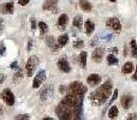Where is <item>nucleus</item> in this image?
<instances>
[{"label": "nucleus", "instance_id": "58836bf2", "mask_svg": "<svg viewBox=\"0 0 137 120\" xmlns=\"http://www.w3.org/2000/svg\"><path fill=\"white\" fill-rule=\"evenodd\" d=\"M4 79H5V76L3 75V73H0V84H1L3 82H4Z\"/></svg>", "mask_w": 137, "mask_h": 120}, {"label": "nucleus", "instance_id": "ddd939ff", "mask_svg": "<svg viewBox=\"0 0 137 120\" xmlns=\"http://www.w3.org/2000/svg\"><path fill=\"white\" fill-rule=\"evenodd\" d=\"M102 55H104V48L97 47L95 48V51L93 52V60L95 62H101V59H102Z\"/></svg>", "mask_w": 137, "mask_h": 120}, {"label": "nucleus", "instance_id": "473e14b6", "mask_svg": "<svg viewBox=\"0 0 137 120\" xmlns=\"http://www.w3.org/2000/svg\"><path fill=\"white\" fill-rule=\"evenodd\" d=\"M126 120H137V113H132V114H130Z\"/></svg>", "mask_w": 137, "mask_h": 120}, {"label": "nucleus", "instance_id": "7ed1b4c3", "mask_svg": "<svg viewBox=\"0 0 137 120\" xmlns=\"http://www.w3.org/2000/svg\"><path fill=\"white\" fill-rule=\"evenodd\" d=\"M67 94H77V95H83L87 93V87H84V84L81 82H74L67 87L66 90Z\"/></svg>", "mask_w": 137, "mask_h": 120}, {"label": "nucleus", "instance_id": "bb28decb", "mask_svg": "<svg viewBox=\"0 0 137 120\" xmlns=\"http://www.w3.org/2000/svg\"><path fill=\"white\" fill-rule=\"evenodd\" d=\"M83 46H84V41H83V40H77V41H75V42H74V47L77 48V49L82 48Z\"/></svg>", "mask_w": 137, "mask_h": 120}, {"label": "nucleus", "instance_id": "72a5a7b5", "mask_svg": "<svg viewBox=\"0 0 137 120\" xmlns=\"http://www.w3.org/2000/svg\"><path fill=\"white\" fill-rule=\"evenodd\" d=\"M29 1L30 0H18V4L21 5V6H25V5H28Z\"/></svg>", "mask_w": 137, "mask_h": 120}, {"label": "nucleus", "instance_id": "f03ea898", "mask_svg": "<svg viewBox=\"0 0 137 120\" xmlns=\"http://www.w3.org/2000/svg\"><path fill=\"white\" fill-rule=\"evenodd\" d=\"M111 91H112V82L108 79L90 95V101L94 102L95 105H101V103L106 102V100L109 97Z\"/></svg>", "mask_w": 137, "mask_h": 120}, {"label": "nucleus", "instance_id": "37998d69", "mask_svg": "<svg viewBox=\"0 0 137 120\" xmlns=\"http://www.w3.org/2000/svg\"><path fill=\"white\" fill-rule=\"evenodd\" d=\"M42 120H54V119H53V118H43Z\"/></svg>", "mask_w": 137, "mask_h": 120}, {"label": "nucleus", "instance_id": "b1692460", "mask_svg": "<svg viewBox=\"0 0 137 120\" xmlns=\"http://www.w3.org/2000/svg\"><path fill=\"white\" fill-rule=\"evenodd\" d=\"M107 62H108V65H117L119 62V60H118V58H115V55L109 54L107 57Z\"/></svg>", "mask_w": 137, "mask_h": 120}, {"label": "nucleus", "instance_id": "c85d7f7f", "mask_svg": "<svg viewBox=\"0 0 137 120\" xmlns=\"http://www.w3.org/2000/svg\"><path fill=\"white\" fill-rule=\"evenodd\" d=\"M117 97H118V90H114V91H113V95H112L111 101L108 102V106H111V103H113V102L117 100Z\"/></svg>", "mask_w": 137, "mask_h": 120}, {"label": "nucleus", "instance_id": "a18cd8bd", "mask_svg": "<svg viewBox=\"0 0 137 120\" xmlns=\"http://www.w3.org/2000/svg\"><path fill=\"white\" fill-rule=\"evenodd\" d=\"M109 1H112V3H115V1H117V0H109Z\"/></svg>", "mask_w": 137, "mask_h": 120}, {"label": "nucleus", "instance_id": "39448f33", "mask_svg": "<svg viewBox=\"0 0 137 120\" xmlns=\"http://www.w3.org/2000/svg\"><path fill=\"white\" fill-rule=\"evenodd\" d=\"M1 100L6 103L7 106H13L15 105V95L10 89H5L1 93Z\"/></svg>", "mask_w": 137, "mask_h": 120}, {"label": "nucleus", "instance_id": "423d86ee", "mask_svg": "<svg viewBox=\"0 0 137 120\" xmlns=\"http://www.w3.org/2000/svg\"><path fill=\"white\" fill-rule=\"evenodd\" d=\"M106 25L109 26L111 29H113L115 33H120V31H122V24H120V22H119V19L115 18V17L108 18L107 22H106Z\"/></svg>", "mask_w": 137, "mask_h": 120}, {"label": "nucleus", "instance_id": "f8f14e48", "mask_svg": "<svg viewBox=\"0 0 137 120\" xmlns=\"http://www.w3.org/2000/svg\"><path fill=\"white\" fill-rule=\"evenodd\" d=\"M46 42H47V46H48V47L51 48L52 51H54V52H58V51H59L60 46L58 44V42L54 40V37L48 36L47 39H46Z\"/></svg>", "mask_w": 137, "mask_h": 120}, {"label": "nucleus", "instance_id": "79ce46f5", "mask_svg": "<svg viewBox=\"0 0 137 120\" xmlns=\"http://www.w3.org/2000/svg\"><path fill=\"white\" fill-rule=\"evenodd\" d=\"M112 52H113V53H117V52H118L117 47H113V48H112Z\"/></svg>", "mask_w": 137, "mask_h": 120}, {"label": "nucleus", "instance_id": "1a4fd4ad", "mask_svg": "<svg viewBox=\"0 0 137 120\" xmlns=\"http://www.w3.org/2000/svg\"><path fill=\"white\" fill-rule=\"evenodd\" d=\"M58 67H59V70L61 72H65V73H69L71 71V66L66 58H60L58 60Z\"/></svg>", "mask_w": 137, "mask_h": 120}, {"label": "nucleus", "instance_id": "a19ab883", "mask_svg": "<svg viewBox=\"0 0 137 120\" xmlns=\"http://www.w3.org/2000/svg\"><path fill=\"white\" fill-rule=\"evenodd\" d=\"M70 120H82V119H81V116H75V118H72Z\"/></svg>", "mask_w": 137, "mask_h": 120}, {"label": "nucleus", "instance_id": "c756f323", "mask_svg": "<svg viewBox=\"0 0 137 120\" xmlns=\"http://www.w3.org/2000/svg\"><path fill=\"white\" fill-rule=\"evenodd\" d=\"M29 115H26V114H19V115L16 116V120H29Z\"/></svg>", "mask_w": 137, "mask_h": 120}, {"label": "nucleus", "instance_id": "412c9836", "mask_svg": "<svg viewBox=\"0 0 137 120\" xmlns=\"http://www.w3.org/2000/svg\"><path fill=\"white\" fill-rule=\"evenodd\" d=\"M117 115H118V108L115 106H112L111 108L108 109V116L111 119H114V118H117Z\"/></svg>", "mask_w": 137, "mask_h": 120}, {"label": "nucleus", "instance_id": "4c0bfd02", "mask_svg": "<svg viewBox=\"0 0 137 120\" xmlns=\"http://www.w3.org/2000/svg\"><path fill=\"white\" fill-rule=\"evenodd\" d=\"M132 79H133V80H137V65H136V71H135V73H133Z\"/></svg>", "mask_w": 137, "mask_h": 120}, {"label": "nucleus", "instance_id": "f3484780", "mask_svg": "<svg viewBox=\"0 0 137 120\" xmlns=\"http://www.w3.org/2000/svg\"><path fill=\"white\" fill-rule=\"evenodd\" d=\"M133 71V64L131 61H127L124 64V66H123L122 69V72L124 73V75H129V73H131Z\"/></svg>", "mask_w": 137, "mask_h": 120}, {"label": "nucleus", "instance_id": "dca6fc26", "mask_svg": "<svg viewBox=\"0 0 137 120\" xmlns=\"http://www.w3.org/2000/svg\"><path fill=\"white\" fill-rule=\"evenodd\" d=\"M79 6H81V8L85 12H90L92 11V8H93L92 4L89 3L88 0H81V1H79Z\"/></svg>", "mask_w": 137, "mask_h": 120}, {"label": "nucleus", "instance_id": "4be33fe9", "mask_svg": "<svg viewBox=\"0 0 137 120\" xmlns=\"http://www.w3.org/2000/svg\"><path fill=\"white\" fill-rule=\"evenodd\" d=\"M72 25L78 28V29H82V25H83V22H82V18L79 16H76L74 19V22H72Z\"/></svg>", "mask_w": 137, "mask_h": 120}, {"label": "nucleus", "instance_id": "e433bc0d", "mask_svg": "<svg viewBox=\"0 0 137 120\" xmlns=\"http://www.w3.org/2000/svg\"><path fill=\"white\" fill-rule=\"evenodd\" d=\"M31 46H33V41L29 40V42H28V51H31Z\"/></svg>", "mask_w": 137, "mask_h": 120}, {"label": "nucleus", "instance_id": "7c9ffc66", "mask_svg": "<svg viewBox=\"0 0 137 120\" xmlns=\"http://www.w3.org/2000/svg\"><path fill=\"white\" fill-rule=\"evenodd\" d=\"M30 24H31V30H35L36 29V21H35V18H30Z\"/></svg>", "mask_w": 137, "mask_h": 120}, {"label": "nucleus", "instance_id": "0eeeda50", "mask_svg": "<svg viewBox=\"0 0 137 120\" xmlns=\"http://www.w3.org/2000/svg\"><path fill=\"white\" fill-rule=\"evenodd\" d=\"M46 79V72H44V70H41L37 72V75L34 77V82H33V88L37 89V88L40 87L41 84L44 82Z\"/></svg>", "mask_w": 137, "mask_h": 120}, {"label": "nucleus", "instance_id": "6e6552de", "mask_svg": "<svg viewBox=\"0 0 137 120\" xmlns=\"http://www.w3.org/2000/svg\"><path fill=\"white\" fill-rule=\"evenodd\" d=\"M57 5H58V0H46L43 3V5H42V10H44V11L58 12Z\"/></svg>", "mask_w": 137, "mask_h": 120}, {"label": "nucleus", "instance_id": "cd10ccee", "mask_svg": "<svg viewBox=\"0 0 137 120\" xmlns=\"http://www.w3.org/2000/svg\"><path fill=\"white\" fill-rule=\"evenodd\" d=\"M22 76H23V70H22V69H19V70H18V72H17L15 76H13V80H15V82H17V80H19L21 78H22Z\"/></svg>", "mask_w": 137, "mask_h": 120}, {"label": "nucleus", "instance_id": "4468645a", "mask_svg": "<svg viewBox=\"0 0 137 120\" xmlns=\"http://www.w3.org/2000/svg\"><path fill=\"white\" fill-rule=\"evenodd\" d=\"M0 12L8 13V15L13 13V3H7V4L1 5V6H0Z\"/></svg>", "mask_w": 137, "mask_h": 120}, {"label": "nucleus", "instance_id": "20e7f679", "mask_svg": "<svg viewBox=\"0 0 137 120\" xmlns=\"http://www.w3.org/2000/svg\"><path fill=\"white\" fill-rule=\"evenodd\" d=\"M39 65V58L33 55V57H30L28 59V61H26V65H25V70H26V75L28 77H31L34 73V70Z\"/></svg>", "mask_w": 137, "mask_h": 120}, {"label": "nucleus", "instance_id": "aec40b11", "mask_svg": "<svg viewBox=\"0 0 137 120\" xmlns=\"http://www.w3.org/2000/svg\"><path fill=\"white\" fill-rule=\"evenodd\" d=\"M57 42H58V44H59L60 47L65 46V44L69 42V35H66V34H64V35H60V36L58 37Z\"/></svg>", "mask_w": 137, "mask_h": 120}, {"label": "nucleus", "instance_id": "2f4dec72", "mask_svg": "<svg viewBox=\"0 0 137 120\" xmlns=\"http://www.w3.org/2000/svg\"><path fill=\"white\" fill-rule=\"evenodd\" d=\"M5 54V44L4 42H0V57Z\"/></svg>", "mask_w": 137, "mask_h": 120}, {"label": "nucleus", "instance_id": "393cba45", "mask_svg": "<svg viewBox=\"0 0 137 120\" xmlns=\"http://www.w3.org/2000/svg\"><path fill=\"white\" fill-rule=\"evenodd\" d=\"M79 62H81L82 67L85 69V66H87V52H82L79 54Z\"/></svg>", "mask_w": 137, "mask_h": 120}, {"label": "nucleus", "instance_id": "5701e85b", "mask_svg": "<svg viewBox=\"0 0 137 120\" xmlns=\"http://www.w3.org/2000/svg\"><path fill=\"white\" fill-rule=\"evenodd\" d=\"M130 46H131V54H132V57L133 58H137V43H136V41L131 40Z\"/></svg>", "mask_w": 137, "mask_h": 120}, {"label": "nucleus", "instance_id": "9d476101", "mask_svg": "<svg viewBox=\"0 0 137 120\" xmlns=\"http://www.w3.org/2000/svg\"><path fill=\"white\" fill-rule=\"evenodd\" d=\"M101 82V77L97 75V73H92V75H89L88 78H87V83L89 85H92V87H96L99 85Z\"/></svg>", "mask_w": 137, "mask_h": 120}, {"label": "nucleus", "instance_id": "ea45409f", "mask_svg": "<svg viewBox=\"0 0 137 120\" xmlns=\"http://www.w3.org/2000/svg\"><path fill=\"white\" fill-rule=\"evenodd\" d=\"M4 29V21L3 19H0V30Z\"/></svg>", "mask_w": 137, "mask_h": 120}, {"label": "nucleus", "instance_id": "f257e3e1", "mask_svg": "<svg viewBox=\"0 0 137 120\" xmlns=\"http://www.w3.org/2000/svg\"><path fill=\"white\" fill-rule=\"evenodd\" d=\"M56 113L60 120H70L75 116H81L82 115V106L76 107V106L69 105L67 102L61 101L56 109Z\"/></svg>", "mask_w": 137, "mask_h": 120}, {"label": "nucleus", "instance_id": "f704fd0d", "mask_svg": "<svg viewBox=\"0 0 137 120\" xmlns=\"http://www.w3.org/2000/svg\"><path fill=\"white\" fill-rule=\"evenodd\" d=\"M66 90H67V87H65V85H60V88H59V93H60V94L66 93Z\"/></svg>", "mask_w": 137, "mask_h": 120}, {"label": "nucleus", "instance_id": "c03bdc74", "mask_svg": "<svg viewBox=\"0 0 137 120\" xmlns=\"http://www.w3.org/2000/svg\"><path fill=\"white\" fill-rule=\"evenodd\" d=\"M1 114H3V107L0 106V115H1Z\"/></svg>", "mask_w": 137, "mask_h": 120}, {"label": "nucleus", "instance_id": "6ab92c4d", "mask_svg": "<svg viewBox=\"0 0 137 120\" xmlns=\"http://www.w3.org/2000/svg\"><path fill=\"white\" fill-rule=\"evenodd\" d=\"M52 88H51V85H48V87H46L43 89V90L41 91V94H40V96H41V100H46V98L48 97L49 95L52 94Z\"/></svg>", "mask_w": 137, "mask_h": 120}, {"label": "nucleus", "instance_id": "9b49d317", "mask_svg": "<svg viewBox=\"0 0 137 120\" xmlns=\"http://www.w3.org/2000/svg\"><path fill=\"white\" fill-rule=\"evenodd\" d=\"M132 101H133L132 96H131V95H129V94L123 95L122 98H120V103H122L123 108H125V109H129L130 107H131V105H132Z\"/></svg>", "mask_w": 137, "mask_h": 120}, {"label": "nucleus", "instance_id": "a878e982", "mask_svg": "<svg viewBox=\"0 0 137 120\" xmlns=\"http://www.w3.org/2000/svg\"><path fill=\"white\" fill-rule=\"evenodd\" d=\"M39 28H40L41 35H44V34L48 31V25H47L44 22H40V23H39Z\"/></svg>", "mask_w": 137, "mask_h": 120}, {"label": "nucleus", "instance_id": "2eb2a0df", "mask_svg": "<svg viewBox=\"0 0 137 120\" xmlns=\"http://www.w3.org/2000/svg\"><path fill=\"white\" fill-rule=\"evenodd\" d=\"M67 22H69V17H67V15L63 13V15L59 16V19H58V26L61 28V29H65Z\"/></svg>", "mask_w": 137, "mask_h": 120}, {"label": "nucleus", "instance_id": "c9c22d12", "mask_svg": "<svg viewBox=\"0 0 137 120\" xmlns=\"http://www.w3.org/2000/svg\"><path fill=\"white\" fill-rule=\"evenodd\" d=\"M17 66H18V64H17V61H13V62H12V64H11V65H10V67H11V69H13V70H16V69H18Z\"/></svg>", "mask_w": 137, "mask_h": 120}, {"label": "nucleus", "instance_id": "a211bd4d", "mask_svg": "<svg viewBox=\"0 0 137 120\" xmlns=\"http://www.w3.org/2000/svg\"><path fill=\"white\" fill-rule=\"evenodd\" d=\"M84 28H85L87 35H92V33H93L94 29H95V24H94V22H92V21H87L84 24Z\"/></svg>", "mask_w": 137, "mask_h": 120}]
</instances>
